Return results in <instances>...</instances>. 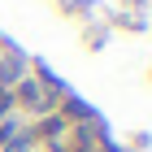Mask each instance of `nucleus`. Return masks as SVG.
Segmentation results:
<instances>
[{"label":"nucleus","instance_id":"obj_1","mask_svg":"<svg viewBox=\"0 0 152 152\" xmlns=\"http://www.w3.org/2000/svg\"><path fill=\"white\" fill-rule=\"evenodd\" d=\"M52 100H61V96H52V91L44 96V83H39V78H18V83H13V104H22V109L48 113Z\"/></svg>","mask_w":152,"mask_h":152},{"label":"nucleus","instance_id":"obj_2","mask_svg":"<svg viewBox=\"0 0 152 152\" xmlns=\"http://www.w3.org/2000/svg\"><path fill=\"white\" fill-rule=\"evenodd\" d=\"M31 139H44V143H52V148H61V143L70 139V122H65L61 113H44L39 126L31 130Z\"/></svg>","mask_w":152,"mask_h":152},{"label":"nucleus","instance_id":"obj_3","mask_svg":"<svg viewBox=\"0 0 152 152\" xmlns=\"http://www.w3.org/2000/svg\"><path fill=\"white\" fill-rule=\"evenodd\" d=\"M0 152H35V139H31V130H18V135H13L9 143H0Z\"/></svg>","mask_w":152,"mask_h":152},{"label":"nucleus","instance_id":"obj_4","mask_svg":"<svg viewBox=\"0 0 152 152\" xmlns=\"http://www.w3.org/2000/svg\"><path fill=\"white\" fill-rule=\"evenodd\" d=\"M18 130H22V126H18V122H0V143H9L13 135H18Z\"/></svg>","mask_w":152,"mask_h":152}]
</instances>
